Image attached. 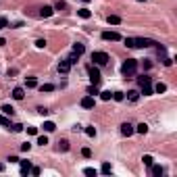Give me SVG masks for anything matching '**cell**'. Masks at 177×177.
I'll return each mask as SVG.
<instances>
[{"label": "cell", "mask_w": 177, "mask_h": 177, "mask_svg": "<svg viewBox=\"0 0 177 177\" xmlns=\"http://www.w3.org/2000/svg\"><path fill=\"white\" fill-rule=\"evenodd\" d=\"M52 13H54V9H52V6H42L40 17H52Z\"/></svg>", "instance_id": "12"}, {"label": "cell", "mask_w": 177, "mask_h": 177, "mask_svg": "<svg viewBox=\"0 0 177 177\" xmlns=\"http://www.w3.org/2000/svg\"><path fill=\"white\" fill-rule=\"evenodd\" d=\"M77 15H79L81 19H90V17H92V13L88 11V9H79V11H77Z\"/></svg>", "instance_id": "15"}, {"label": "cell", "mask_w": 177, "mask_h": 177, "mask_svg": "<svg viewBox=\"0 0 177 177\" xmlns=\"http://www.w3.org/2000/svg\"><path fill=\"white\" fill-rule=\"evenodd\" d=\"M135 131H138V133H142V135H144V133H148V125H146V123H140V125H138V127H135Z\"/></svg>", "instance_id": "18"}, {"label": "cell", "mask_w": 177, "mask_h": 177, "mask_svg": "<svg viewBox=\"0 0 177 177\" xmlns=\"http://www.w3.org/2000/svg\"><path fill=\"white\" fill-rule=\"evenodd\" d=\"M108 23H110V25H119V23H121V19H119L117 15H110V17H108Z\"/></svg>", "instance_id": "21"}, {"label": "cell", "mask_w": 177, "mask_h": 177, "mask_svg": "<svg viewBox=\"0 0 177 177\" xmlns=\"http://www.w3.org/2000/svg\"><path fill=\"white\" fill-rule=\"evenodd\" d=\"M88 73H90V79H92V83H94V85H98V81H100V71L96 69L94 65H90V67H88Z\"/></svg>", "instance_id": "5"}, {"label": "cell", "mask_w": 177, "mask_h": 177, "mask_svg": "<svg viewBox=\"0 0 177 177\" xmlns=\"http://www.w3.org/2000/svg\"><path fill=\"white\" fill-rule=\"evenodd\" d=\"M110 171H113V167L108 165V163H104V165H102V173H104V175H108Z\"/></svg>", "instance_id": "27"}, {"label": "cell", "mask_w": 177, "mask_h": 177, "mask_svg": "<svg viewBox=\"0 0 177 177\" xmlns=\"http://www.w3.org/2000/svg\"><path fill=\"white\" fill-rule=\"evenodd\" d=\"M31 173L34 175H40V167H31Z\"/></svg>", "instance_id": "44"}, {"label": "cell", "mask_w": 177, "mask_h": 177, "mask_svg": "<svg viewBox=\"0 0 177 177\" xmlns=\"http://www.w3.org/2000/svg\"><path fill=\"white\" fill-rule=\"evenodd\" d=\"M83 50H85V46H83V44H75V46H73V52H75V54H79V56L83 54Z\"/></svg>", "instance_id": "17"}, {"label": "cell", "mask_w": 177, "mask_h": 177, "mask_svg": "<svg viewBox=\"0 0 177 177\" xmlns=\"http://www.w3.org/2000/svg\"><path fill=\"white\" fill-rule=\"evenodd\" d=\"M27 133H31V135H35V133H38V127H27Z\"/></svg>", "instance_id": "41"}, {"label": "cell", "mask_w": 177, "mask_h": 177, "mask_svg": "<svg viewBox=\"0 0 177 177\" xmlns=\"http://www.w3.org/2000/svg\"><path fill=\"white\" fill-rule=\"evenodd\" d=\"M102 40H106V42H119L121 35H119L117 31H104V34H102Z\"/></svg>", "instance_id": "6"}, {"label": "cell", "mask_w": 177, "mask_h": 177, "mask_svg": "<svg viewBox=\"0 0 177 177\" xmlns=\"http://www.w3.org/2000/svg\"><path fill=\"white\" fill-rule=\"evenodd\" d=\"M150 167H152L150 171H152V175H154V177H161L163 173H165V171H163V167H161V165H154V163H152Z\"/></svg>", "instance_id": "11"}, {"label": "cell", "mask_w": 177, "mask_h": 177, "mask_svg": "<svg viewBox=\"0 0 177 177\" xmlns=\"http://www.w3.org/2000/svg\"><path fill=\"white\" fill-rule=\"evenodd\" d=\"M23 88H15V90H13V98H15V100H23Z\"/></svg>", "instance_id": "13"}, {"label": "cell", "mask_w": 177, "mask_h": 177, "mask_svg": "<svg viewBox=\"0 0 177 177\" xmlns=\"http://www.w3.org/2000/svg\"><path fill=\"white\" fill-rule=\"evenodd\" d=\"M54 129H56V125L52 121H44V131H54Z\"/></svg>", "instance_id": "16"}, {"label": "cell", "mask_w": 177, "mask_h": 177, "mask_svg": "<svg viewBox=\"0 0 177 177\" xmlns=\"http://www.w3.org/2000/svg\"><path fill=\"white\" fill-rule=\"evenodd\" d=\"M125 46H127V48H133V38H127V40H125Z\"/></svg>", "instance_id": "39"}, {"label": "cell", "mask_w": 177, "mask_h": 177, "mask_svg": "<svg viewBox=\"0 0 177 177\" xmlns=\"http://www.w3.org/2000/svg\"><path fill=\"white\" fill-rule=\"evenodd\" d=\"M23 129V125H19V123H17V125H13V131H21Z\"/></svg>", "instance_id": "43"}, {"label": "cell", "mask_w": 177, "mask_h": 177, "mask_svg": "<svg viewBox=\"0 0 177 177\" xmlns=\"http://www.w3.org/2000/svg\"><path fill=\"white\" fill-rule=\"evenodd\" d=\"M81 154L85 156V158H90V156H92V150H90V148H83V150H81Z\"/></svg>", "instance_id": "37"}, {"label": "cell", "mask_w": 177, "mask_h": 177, "mask_svg": "<svg viewBox=\"0 0 177 177\" xmlns=\"http://www.w3.org/2000/svg\"><path fill=\"white\" fill-rule=\"evenodd\" d=\"M83 173L88 177H96V169H92V167H88V169H83Z\"/></svg>", "instance_id": "24"}, {"label": "cell", "mask_w": 177, "mask_h": 177, "mask_svg": "<svg viewBox=\"0 0 177 177\" xmlns=\"http://www.w3.org/2000/svg\"><path fill=\"white\" fill-rule=\"evenodd\" d=\"M35 85H38V81H35L34 77H29V79H27V88H35Z\"/></svg>", "instance_id": "35"}, {"label": "cell", "mask_w": 177, "mask_h": 177, "mask_svg": "<svg viewBox=\"0 0 177 177\" xmlns=\"http://www.w3.org/2000/svg\"><path fill=\"white\" fill-rule=\"evenodd\" d=\"M29 148H31V144H23V146H21V150H23V152H29Z\"/></svg>", "instance_id": "42"}, {"label": "cell", "mask_w": 177, "mask_h": 177, "mask_svg": "<svg viewBox=\"0 0 177 177\" xmlns=\"http://www.w3.org/2000/svg\"><path fill=\"white\" fill-rule=\"evenodd\" d=\"M83 2H90V0H83Z\"/></svg>", "instance_id": "45"}, {"label": "cell", "mask_w": 177, "mask_h": 177, "mask_svg": "<svg viewBox=\"0 0 177 177\" xmlns=\"http://www.w3.org/2000/svg\"><path fill=\"white\" fill-rule=\"evenodd\" d=\"M154 42L152 40H148V38H133V48H148L152 46Z\"/></svg>", "instance_id": "4"}, {"label": "cell", "mask_w": 177, "mask_h": 177, "mask_svg": "<svg viewBox=\"0 0 177 177\" xmlns=\"http://www.w3.org/2000/svg\"><path fill=\"white\" fill-rule=\"evenodd\" d=\"M6 25H9V21H6V19H4V17H0V29H4V27H6Z\"/></svg>", "instance_id": "38"}, {"label": "cell", "mask_w": 177, "mask_h": 177, "mask_svg": "<svg viewBox=\"0 0 177 177\" xmlns=\"http://www.w3.org/2000/svg\"><path fill=\"white\" fill-rule=\"evenodd\" d=\"M81 106L83 108H94V96H85L81 100Z\"/></svg>", "instance_id": "9"}, {"label": "cell", "mask_w": 177, "mask_h": 177, "mask_svg": "<svg viewBox=\"0 0 177 177\" xmlns=\"http://www.w3.org/2000/svg\"><path fill=\"white\" fill-rule=\"evenodd\" d=\"M133 125H131V123H123V125H121V133H123V135H127V138H129L131 133H133Z\"/></svg>", "instance_id": "7"}, {"label": "cell", "mask_w": 177, "mask_h": 177, "mask_svg": "<svg viewBox=\"0 0 177 177\" xmlns=\"http://www.w3.org/2000/svg\"><path fill=\"white\" fill-rule=\"evenodd\" d=\"M38 113H40V115L44 117V115H48V108H44V106H40V108H38Z\"/></svg>", "instance_id": "40"}, {"label": "cell", "mask_w": 177, "mask_h": 177, "mask_svg": "<svg viewBox=\"0 0 177 177\" xmlns=\"http://www.w3.org/2000/svg\"><path fill=\"white\" fill-rule=\"evenodd\" d=\"M69 69H71V63H69V60H67V59L60 60V65H59V71H60V73L65 75V73H69Z\"/></svg>", "instance_id": "10"}, {"label": "cell", "mask_w": 177, "mask_h": 177, "mask_svg": "<svg viewBox=\"0 0 177 177\" xmlns=\"http://www.w3.org/2000/svg\"><path fill=\"white\" fill-rule=\"evenodd\" d=\"M77 59H79V54H75V52H73V54H71V56H69L67 60H69L71 65H75V63H77Z\"/></svg>", "instance_id": "28"}, {"label": "cell", "mask_w": 177, "mask_h": 177, "mask_svg": "<svg viewBox=\"0 0 177 177\" xmlns=\"http://www.w3.org/2000/svg\"><path fill=\"white\" fill-rule=\"evenodd\" d=\"M88 94H92V96H96V94H98V90H96V85H94V83H92V85L88 88Z\"/></svg>", "instance_id": "33"}, {"label": "cell", "mask_w": 177, "mask_h": 177, "mask_svg": "<svg viewBox=\"0 0 177 177\" xmlns=\"http://www.w3.org/2000/svg\"><path fill=\"white\" fill-rule=\"evenodd\" d=\"M127 98H129L131 102H135V100H138V92H135V90H131V92H127Z\"/></svg>", "instance_id": "25"}, {"label": "cell", "mask_w": 177, "mask_h": 177, "mask_svg": "<svg viewBox=\"0 0 177 177\" xmlns=\"http://www.w3.org/2000/svg\"><path fill=\"white\" fill-rule=\"evenodd\" d=\"M19 163H21V175L31 173V163H29V161H19Z\"/></svg>", "instance_id": "8"}, {"label": "cell", "mask_w": 177, "mask_h": 177, "mask_svg": "<svg viewBox=\"0 0 177 177\" xmlns=\"http://www.w3.org/2000/svg\"><path fill=\"white\" fill-rule=\"evenodd\" d=\"M140 2H146V0H140Z\"/></svg>", "instance_id": "46"}, {"label": "cell", "mask_w": 177, "mask_h": 177, "mask_svg": "<svg viewBox=\"0 0 177 177\" xmlns=\"http://www.w3.org/2000/svg\"><path fill=\"white\" fill-rule=\"evenodd\" d=\"M54 9H67V2H63V0H59V2H56V4H54Z\"/></svg>", "instance_id": "32"}, {"label": "cell", "mask_w": 177, "mask_h": 177, "mask_svg": "<svg viewBox=\"0 0 177 177\" xmlns=\"http://www.w3.org/2000/svg\"><path fill=\"white\" fill-rule=\"evenodd\" d=\"M152 90L156 92V94H163V92H167V85H165V83H161V81H158V83H156V85L152 88Z\"/></svg>", "instance_id": "14"}, {"label": "cell", "mask_w": 177, "mask_h": 177, "mask_svg": "<svg viewBox=\"0 0 177 177\" xmlns=\"http://www.w3.org/2000/svg\"><path fill=\"white\" fill-rule=\"evenodd\" d=\"M85 133H88L90 138H94V135H96V129H94V127H85Z\"/></svg>", "instance_id": "34"}, {"label": "cell", "mask_w": 177, "mask_h": 177, "mask_svg": "<svg viewBox=\"0 0 177 177\" xmlns=\"http://www.w3.org/2000/svg\"><path fill=\"white\" fill-rule=\"evenodd\" d=\"M138 83H140V88H142L144 94H152V81H150V77L142 75V77H138Z\"/></svg>", "instance_id": "2"}, {"label": "cell", "mask_w": 177, "mask_h": 177, "mask_svg": "<svg viewBox=\"0 0 177 177\" xmlns=\"http://www.w3.org/2000/svg\"><path fill=\"white\" fill-rule=\"evenodd\" d=\"M0 110H2L4 115H13V113H15V108H13V106H9V104H4L2 108H0Z\"/></svg>", "instance_id": "20"}, {"label": "cell", "mask_w": 177, "mask_h": 177, "mask_svg": "<svg viewBox=\"0 0 177 177\" xmlns=\"http://www.w3.org/2000/svg\"><path fill=\"white\" fill-rule=\"evenodd\" d=\"M38 144H40V146H46V144H48V138H46V135H40V138H38Z\"/></svg>", "instance_id": "29"}, {"label": "cell", "mask_w": 177, "mask_h": 177, "mask_svg": "<svg viewBox=\"0 0 177 177\" xmlns=\"http://www.w3.org/2000/svg\"><path fill=\"white\" fill-rule=\"evenodd\" d=\"M40 90H42V92H52L54 85H52V83H44V85H40Z\"/></svg>", "instance_id": "22"}, {"label": "cell", "mask_w": 177, "mask_h": 177, "mask_svg": "<svg viewBox=\"0 0 177 177\" xmlns=\"http://www.w3.org/2000/svg\"><path fill=\"white\" fill-rule=\"evenodd\" d=\"M135 69H138V60L135 59H127L125 63H123V67H121V73H123L125 77H131V75L135 73Z\"/></svg>", "instance_id": "1"}, {"label": "cell", "mask_w": 177, "mask_h": 177, "mask_svg": "<svg viewBox=\"0 0 177 177\" xmlns=\"http://www.w3.org/2000/svg\"><path fill=\"white\" fill-rule=\"evenodd\" d=\"M142 161H144V165H146V167H150L154 163V158L150 156V154H144V158H142Z\"/></svg>", "instance_id": "19"}, {"label": "cell", "mask_w": 177, "mask_h": 177, "mask_svg": "<svg viewBox=\"0 0 177 177\" xmlns=\"http://www.w3.org/2000/svg\"><path fill=\"white\" fill-rule=\"evenodd\" d=\"M125 96H123V92H113V100H117V102H121Z\"/></svg>", "instance_id": "26"}, {"label": "cell", "mask_w": 177, "mask_h": 177, "mask_svg": "<svg viewBox=\"0 0 177 177\" xmlns=\"http://www.w3.org/2000/svg\"><path fill=\"white\" fill-rule=\"evenodd\" d=\"M92 60H94L96 65H106L110 59H108L106 52H92Z\"/></svg>", "instance_id": "3"}, {"label": "cell", "mask_w": 177, "mask_h": 177, "mask_svg": "<svg viewBox=\"0 0 177 177\" xmlns=\"http://www.w3.org/2000/svg\"><path fill=\"white\" fill-rule=\"evenodd\" d=\"M59 148L63 150V152H65V150H69V142H67V140H60L59 142Z\"/></svg>", "instance_id": "23"}, {"label": "cell", "mask_w": 177, "mask_h": 177, "mask_svg": "<svg viewBox=\"0 0 177 177\" xmlns=\"http://www.w3.org/2000/svg\"><path fill=\"white\" fill-rule=\"evenodd\" d=\"M100 98H102V100H110L113 94H110V92H100Z\"/></svg>", "instance_id": "30"}, {"label": "cell", "mask_w": 177, "mask_h": 177, "mask_svg": "<svg viewBox=\"0 0 177 177\" xmlns=\"http://www.w3.org/2000/svg\"><path fill=\"white\" fill-rule=\"evenodd\" d=\"M0 125H6V127H11V121H9L6 117H2V115H0Z\"/></svg>", "instance_id": "31"}, {"label": "cell", "mask_w": 177, "mask_h": 177, "mask_svg": "<svg viewBox=\"0 0 177 177\" xmlns=\"http://www.w3.org/2000/svg\"><path fill=\"white\" fill-rule=\"evenodd\" d=\"M44 46H46V40H38V42H35V48H40V50H42Z\"/></svg>", "instance_id": "36"}]
</instances>
